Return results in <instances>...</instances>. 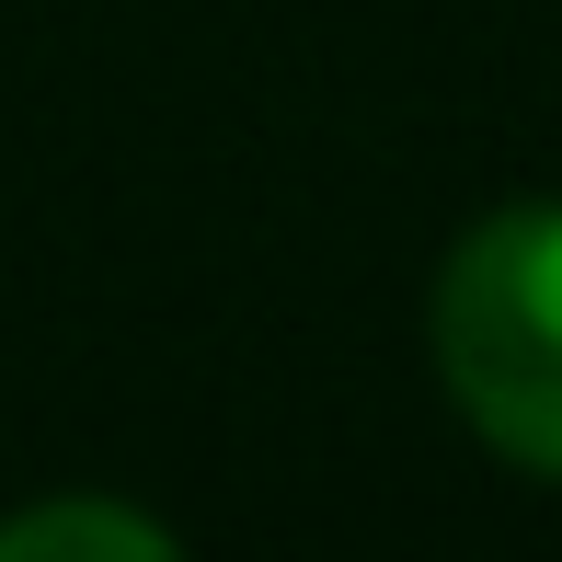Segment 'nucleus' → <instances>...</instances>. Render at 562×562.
<instances>
[{
	"label": "nucleus",
	"mask_w": 562,
	"mask_h": 562,
	"mask_svg": "<svg viewBox=\"0 0 562 562\" xmlns=\"http://www.w3.org/2000/svg\"><path fill=\"white\" fill-rule=\"evenodd\" d=\"M437 379L482 448L562 482V207H494L437 265Z\"/></svg>",
	"instance_id": "1"
},
{
	"label": "nucleus",
	"mask_w": 562,
	"mask_h": 562,
	"mask_svg": "<svg viewBox=\"0 0 562 562\" xmlns=\"http://www.w3.org/2000/svg\"><path fill=\"white\" fill-rule=\"evenodd\" d=\"M0 562H172V528L138 505L69 494V505H23L0 517Z\"/></svg>",
	"instance_id": "2"
}]
</instances>
